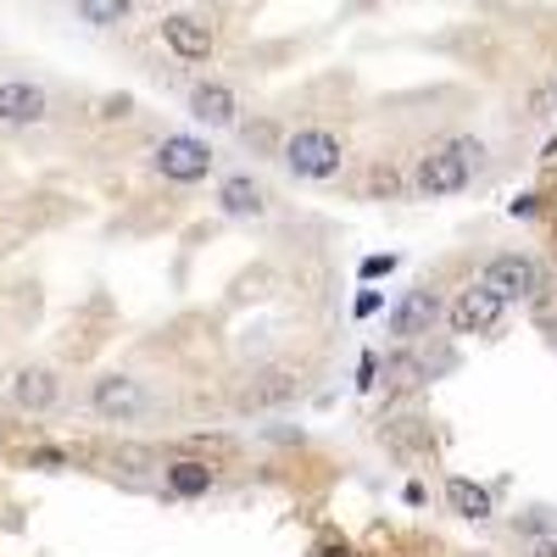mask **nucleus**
Segmentation results:
<instances>
[{
	"mask_svg": "<svg viewBox=\"0 0 557 557\" xmlns=\"http://www.w3.org/2000/svg\"><path fill=\"white\" fill-rule=\"evenodd\" d=\"M51 112V96L28 78H7L0 84V128H34Z\"/></svg>",
	"mask_w": 557,
	"mask_h": 557,
	"instance_id": "14",
	"label": "nucleus"
},
{
	"mask_svg": "<svg viewBox=\"0 0 557 557\" xmlns=\"http://www.w3.org/2000/svg\"><path fill=\"white\" fill-rule=\"evenodd\" d=\"M480 157H485L480 139H446V146H430L424 157L412 162L407 190H412L418 201H446V196H462V190L474 184V173H480Z\"/></svg>",
	"mask_w": 557,
	"mask_h": 557,
	"instance_id": "1",
	"label": "nucleus"
},
{
	"mask_svg": "<svg viewBox=\"0 0 557 557\" xmlns=\"http://www.w3.org/2000/svg\"><path fill=\"white\" fill-rule=\"evenodd\" d=\"M223 485V462L201 451H173L162 457V496L168 502H201Z\"/></svg>",
	"mask_w": 557,
	"mask_h": 557,
	"instance_id": "10",
	"label": "nucleus"
},
{
	"mask_svg": "<svg viewBox=\"0 0 557 557\" xmlns=\"http://www.w3.org/2000/svg\"><path fill=\"white\" fill-rule=\"evenodd\" d=\"M84 407L101 424H151L162 412V396L151 391V380L128 374V368H101L96 380L84 385Z\"/></svg>",
	"mask_w": 557,
	"mask_h": 557,
	"instance_id": "2",
	"label": "nucleus"
},
{
	"mask_svg": "<svg viewBox=\"0 0 557 557\" xmlns=\"http://www.w3.org/2000/svg\"><path fill=\"white\" fill-rule=\"evenodd\" d=\"M380 307H385V296H380V290H362V296L351 301V318H374Z\"/></svg>",
	"mask_w": 557,
	"mask_h": 557,
	"instance_id": "25",
	"label": "nucleus"
},
{
	"mask_svg": "<svg viewBox=\"0 0 557 557\" xmlns=\"http://www.w3.org/2000/svg\"><path fill=\"white\" fill-rule=\"evenodd\" d=\"M396 268H401V257H396V251H385V257H362L357 278H362V285H374V278H391Z\"/></svg>",
	"mask_w": 557,
	"mask_h": 557,
	"instance_id": "23",
	"label": "nucleus"
},
{
	"mask_svg": "<svg viewBox=\"0 0 557 557\" xmlns=\"http://www.w3.org/2000/svg\"><path fill=\"white\" fill-rule=\"evenodd\" d=\"M401 496H407V507H424V502H430V491L418 485V480H407V491H401Z\"/></svg>",
	"mask_w": 557,
	"mask_h": 557,
	"instance_id": "27",
	"label": "nucleus"
},
{
	"mask_svg": "<svg viewBox=\"0 0 557 557\" xmlns=\"http://www.w3.org/2000/svg\"><path fill=\"white\" fill-rule=\"evenodd\" d=\"M480 285H491L507 307H513V301L535 307V301L552 290V268H546L535 251H491V257L480 262Z\"/></svg>",
	"mask_w": 557,
	"mask_h": 557,
	"instance_id": "4",
	"label": "nucleus"
},
{
	"mask_svg": "<svg viewBox=\"0 0 557 557\" xmlns=\"http://www.w3.org/2000/svg\"><path fill=\"white\" fill-rule=\"evenodd\" d=\"M430 380H435V362L418 351V346H391V351L380 357V391H385V407L412 401L418 391H430Z\"/></svg>",
	"mask_w": 557,
	"mask_h": 557,
	"instance_id": "11",
	"label": "nucleus"
},
{
	"mask_svg": "<svg viewBox=\"0 0 557 557\" xmlns=\"http://www.w3.org/2000/svg\"><path fill=\"white\" fill-rule=\"evenodd\" d=\"M151 173L162 184H178V190H190V184H207L218 173V151L207 146L201 134H162L157 151H151Z\"/></svg>",
	"mask_w": 557,
	"mask_h": 557,
	"instance_id": "6",
	"label": "nucleus"
},
{
	"mask_svg": "<svg viewBox=\"0 0 557 557\" xmlns=\"http://www.w3.org/2000/svg\"><path fill=\"white\" fill-rule=\"evenodd\" d=\"M62 396H67V380L57 362H28L7 380V407L23 418H51L62 407Z\"/></svg>",
	"mask_w": 557,
	"mask_h": 557,
	"instance_id": "9",
	"label": "nucleus"
},
{
	"mask_svg": "<svg viewBox=\"0 0 557 557\" xmlns=\"http://www.w3.org/2000/svg\"><path fill=\"white\" fill-rule=\"evenodd\" d=\"M278 162H285V173L301 178V184H335L341 168H346V139L335 128H323V123H307V128L285 134Z\"/></svg>",
	"mask_w": 557,
	"mask_h": 557,
	"instance_id": "3",
	"label": "nucleus"
},
{
	"mask_svg": "<svg viewBox=\"0 0 557 557\" xmlns=\"http://www.w3.org/2000/svg\"><path fill=\"white\" fill-rule=\"evenodd\" d=\"M446 507L457 519H469V524H491L496 519V491L491 485H480V480H469V474H446Z\"/></svg>",
	"mask_w": 557,
	"mask_h": 557,
	"instance_id": "16",
	"label": "nucleus"
},
{
	"mask_svg": "<svg viewBox=\"0 0 557 557\" xmlns=\"http://www.w3.org/2000/svg\"><path fill=\"white\" fill-rule=\"evenodd\" d=\"M362 196L368 201H396V196H407V178L391 162H374V173H368V184H362Z\"/></svg>",
	"mask_w": 557,
	"mask_h": 557,
	"instance_id": "19",
	"label": "nucleus"
},
{
	"mask_svg": "<svg viewBox=\"0 0 557 557\" xmlns=\"http://www.w3.org/2000/svg\"><path fill=\"white\" fill-rule=\"evenodd\" d=\"M162 45H168L178 62L201 67V62H212V51H218V34H212V23H207L201 12H168V17H162Z\"/></svg>",
	"mask_w": 557,
	"mask_h": 557,
	"instance_id": "13",
	"label": "nucleus"
},
{
	"mask_svg": "<svg viewBox=\"0 0 557 557\" xmlns=\"http://www.w3.org/2000/svg\"><path fill=\"white\" fill-rule=\"evenodd\" d=\"M513 530H524L530 541H546V535H557V519L546 513V507H530L524 519H513Z\"/></svg>",
	"mask_w": 557,
	"mask_h": 557,
	"instance_id": "21",
	"label": "nucleus"
},
{
	"mask_svg": "<svg viewBox=\"0 0 557 557\" xmlns=\"http://www.w3.org/2000/svg\"><path fill=\"white\" fill-rule=\"evenodd\" d=\"M441 318H446V296H441V285H435V278H418V285L401 290L396 307L385 312V335H391L396 346H418L424 335L441 330Z\"/></svg>",
	"mask_w": 557,
	"mask_h": 557,
	"instance_id": "7",
	"label": "nucleus"
},
{
	"mask_svg": "<svg viewBox=\"0 0 557 557\" xmlns=\"http://www.w3.org/2000/svg\"><path fill=\"white\" fill-rule=\"evenodd\" d=\"M380 391V351H362L357 357V396H374Z\"/></svg>",
	"mask_w": 557,
	"mask_h": 557,
	"instance_id": "22",
	"label": "nucleus"
},
{
	"mask_svg": "<svg viewBox=\"0 0 557 557\" xmlns=\"http://www.w3.org/2000/svg\"><path fill=\"white\" fill-rule=\"evenodd\" d=\"M212 201H218V212H223L228 223H262V218L273 212V190H268L251 168L223 173L218 190H212Z\"/></svg>",
	"mask_w": 557,
	"mask_h": 557,
	"instance_id": "12",
	"label": "nucleus"
},
{
	"mask_svg": "<svg viewBox=\"0 0 557 557\" xmlns=\"http://www.w3.org/2000/svg\"><path fill=\"white\" fill-rule=\"evenodd\" d=\"M190 117L207 123V128H235L240 123V96L223 78H201L190 89Z\"/></svg>",
	"mask_w": 557,
	"mask_h": 557,
	"instance_id": "15",
	"label": "nucleus"
},
{
	"mask_svg": "<svg viewBox=\"0 0 557 557\" xmlns=\"http://www.w3.org/2000/svg\"><path fill=\"white\" fill-rule=\"evenodd\" d=\"M446 335H457V341H491L502 323H507V301L491 290V285H480V278H462V285L446 296Z\"/></svg>",
	"mask_w": 557,
	"mask_h": 557,
	"instance_id": "5",
	"label": "nucleus"
},
{
	"mask_svg": "<svg viewBox=\"0 0 557 557\" xmlns=\"http://www.w3.org/2000/svg\"><path fill=\"white\" fill-rule=\"evenodd\" d=\"M307 391V374L296 362H262L235 385V407L240 412H273V407H290Z\"/></svg>",
	"mask_w": 557,
	"mask_h": 557,
	"instance_id": "8",
	"label": "nucleus"
},
{
	"mask_svg": "<svg viewBox=\"0 0 557 557\" xmlns=\"http://www.w3.org/2000/svg\"><path fill=\"white\" fill-rule=\"evenodd\" d=\"M17 469H34V474H62V469H78V457L57 441H34L17 451Z\"/></svg>",
	"mask_w": 557,
	"mask_h": 557,
	"instance_id": "17",
	"label": "nucleus"
},
{
	"mask_svg": "<svg viewBox=\"0 0 557 557\" xmlns=\"http://www.w3.org/2000/svg\"><path fill=\"white\" fill-rule=\"evenodd\" d=\"M78 7V17L89 23V28H117L128 12H134V0H73Z\"/></svg>",
	"mask_w": 557,
	"mask_h": 557,
	"instance_id": "18",
	"label": "nucleus"
},
{
	"mask_svg": "<svg viewBox=\"0 0 557 557\" xmlns=\"http://www.w3.org/2000/svg\"><path fill=\"white\" fill-rule=\"evenodd\" d=\"M507 212H513V218H541V196H535V190H524V196L507 201Z\"/></svg>",
	"mask_w": 557,
	"mask_h": 557,
	"instance_id": "24",
	"label": "nucleus"
},
{
	"mask_svg": "<svg viewBox=\"0 0 557 557\" xmlns=\"http://www.w3.org/2000/svg\"><path fill=\"white\" fill-rule=\"evenodd\" d=\"M307 557H362V552H357L351 535H341V530L330 524V530H318V541L307 546Z\"/></svg>",
	"mask_w": 557,
	"mask_h": 557,
	"instance_id": "20",
	"label": "nucleus"
},
{
	"mask_svg": "<svg viewBox=\"0 0 557 557\" xmlns=\"http://www.w3.org/2000/svg\"><path fill=\"white\" fill-rule=\"evenodd\" d=\"M524 557H557V535H546V541H524Z\"/></svg>",
	"mask_w": 557,
	"mask_h": 557,
	"instance_id": "26",
	"label": "nucleus"
}]
</instances>
